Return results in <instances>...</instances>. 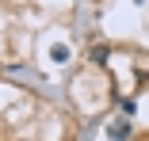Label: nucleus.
Returning a JSON list of instances; mask_svg holds the SVG:
<instances>
[{
  "mask_svg": "<svg viewBox=\"0 0 149 141\" xmlns=\"http://www.w3.org/2000/svg\"><path fill=\"white\" fill-rule=\"evenodd\" d=\"M107 137H111V141H126V137H130V122H126V118H115V122L107 126Z\"/></svg>",
  "mask_w": 149,
  "mask_h": 141,
  "instance_id": "nucleus-1",
  "label": "nucleus"
},
{
  "mask_svg": "<svg viewBox=\"0 0 149 141\" xmlns=\"http://www.w3.org/2000/svg\"><path fill=\"white\" fill-rule=\"evenodd\" d=\"M54 61H69V50L65 46H54Z\"/></svg>",
  "mask_w": 149,
  "mask_h": 141,
  "instance_id": "nucleus-2",
  "label": "nucleus"
}]
</instances>
